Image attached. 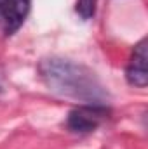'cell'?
<instances>
[{"label": "cell", "mask_w": 148, "mask_h": 149, "mask_svg": "<svg viewBox=\"0 0 148 149\" xmlns=\"http://www.w3.org/2000/svg\"><path fill=\"white\" fill-rule=\"evenodd\" d=\"M38 76L44 85L61 95L82 104H106L110 94L91 68L66 57L51 56L38 63Z\"/></svg>", "instance_id": "obj_1"}, {"label": "cell", "mask_w": 148, "mask_h": 149, "mask_svg": "<svg viewBox=\"0 0 148 149\" xmlns=\"http://www.w3.org/2000/svg\"><path fill=\"white\" fill-rule=\"evenodd\" d=\"M110 116L106 104H80L73 108L66 116V128L72 134H91L99 128Z\"/></svg>", "instance_id": "obj_2"}, {"label": "cell", "mask_w": 148, "mask_h": 149, "mask_svg": "<svg viewBox=\"0 0 148 149\" xmlns=\"http://www.w3.org/2000/svg\"><path fill=\"white\" fill-rule=\"evenodd\" d=\"M32 10V0H0V35L12 37L25 24Z\"/></svg>", "instance_id": "obj_3"}, {"label": "cell", "mask_w": 148, "mask_h": 149, "mask_svg": "<svg viewBox=\"0 0 148 149\" xmlns=\"http://www.w3.org/2000/svg\"><path fill=\"white\" fill-rule=\"evenodd\" d=\"M147 59H148V47H147V38H141L127 61L125 66V80L131 87L136 88H145L148 83V70H147Z\"/></svg>", "instance_id": "obj_4"}, {"label": "cell", "mask_w": 148, "mask_h": 149, "mask_svg": "<svg viewBox=\"0 0 148 149\" xmlns=\"http://www.w3.org/2000/svg\"><path fill=\"white\" fill-rule=\"evenodd\" d=\"M96 7H98V0H75V12L84 21H89L94 17Z\"/></svg>", "instance_id": "obj_5"}]
</instances>
